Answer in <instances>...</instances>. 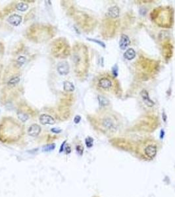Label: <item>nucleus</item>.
I'll return each mask as SVG.
<instances>
[{
  "instance_id": "6e6552de",
  "label": "nucleus",
  "mask_w": 175,
  "mask_h": 197,
  "mask_svg": "<svg viewBox=\"0 0 175 197\" xmlns=\"http://www.w3.org/2000/svg\"><path fill=\"white\" fill-rule=\"evenodd\" d=\"M130 40L127 35L125 34H123L121 35V39L119 41V47L122 50L126 49V47L130 45Z\"/></svg>"
},
{
  "instance_id": "b1692460",
  "label": "nucleus",
  "mask_w": 175,
  "mask_h": 197,
  "mask_svg": "<svg viewBox=\"0 0 175 197\" xmlns=\"http://www.w3.org/2000/svg\"><path fill=\"white\" fill-rule=\"evenodd\" d=\"M88 40H90V41H94V42H96V43H98L99 44H100L101 45H102L103 46V47H105V45H104V43H102V42H101V41H97V40H95V39H88Z\"/></svg>"
},
{
  "instance_id": "20e7f679",
  "label": "nucleus",
  "mask_w": 175,
  "mask_h": 197,
  "mask_svg": "<svg viewBox=\"0 0 175 197\" xmlns=\"http://www.w3.org/2000/svg\"><path fill=\"white\" fill-rule=\"evenodd\" d=\"M39 120L42 125H53L55 123V119L52 116L47 114H43L40 115Z\"/></svg>"
},
{
  "instance_id": "2eb2a0df",
  "label": "nucleus",
  "mask_w": 175,
  "mask_h": 197,
  "mask_svg": "<svg viewBox=\"0 0 175 197\" xmlns=\"http://www.w3.org/2000/svg\"><path fill=\"white\" fill-rule=\"evenodd\" d=\"M19 81H20L19 76H15V77H12V78L8 81L7 84L8 85H9V86H14V85L17 84Z\"/></svg>"
},
{
  "instance_id": "a211bd4d",
  "label": "nucleus",
  "mask_w": 175,
  "mask_h": 197,
  "mask_svg": "<svg viewBox=\"0 0 175 197\" xmlns=\"http://www.w3.org/2000/svg\"><path fill=\"white\" fill-rule=\"evenodd\" d=\"M85 142L87 147L90 148L93 146V142H94V139H92V137H87L85 140Z\"/></svg>"
},
{
  "instance_id": "f03ea898",
  "label": "nucleus",
  "mask_w": 175,
  "mask_h": 197,
  "mask_svg": "<svg viewBox=\"0 0 175 197\" xmlns=\"http://www.w3.org/2000/svg\"><path fill=\"white\" fill-rule=\"evenodd\" d=\"M102 125L106 129L111 131L117 129L116 122L114 120V119H112L111 117H106V118L103 119L102 121Z\"/></svg>"
},
{
  "instance_id": "dca6fc26",
  "label": "nucleus",
  "mask_w": 175,
  "mask_h": 197,
  "mask_svg": "<svg viewBox=\"0 0 175 197\" xmlns=\"http://www.w3.org/2000/svg\"><path fill=\"white\" fill-rule=\"evenodd\" d=\"M55 148V144L54 143L46 144V145L43 146V151L44 152H50L54 150Z\"/></svg>"
},
{
  "instance_id": "9d476101",
  "label": "nucleus",
  "mask_w": 175,
  "mask_h": 197,
  "mask_svg": "<svg viewBox=\"0 0 175 197\" xmlns=\"http://www.w3.org/2000/svg\"><path fill=\"white\" fill-rule=\"evenodd\" d=\"M108 14L111 18H117L119 15V9L117 6H114V7L109 8L108 11Z\"/></svg>"
},
{
  "instance_id": "f8f14e48",
  "label": "nucleus",
  "mask_w": 175,
  "mask_h": 197,
  "mask_svg": "<svg viewBox=\"0 0 175 197\" xmlns=\"http://www.w3.org/2000/svg\"><path fill=\"white\" fill-rule=\"evenodd\" d=\"M136 56V52L133 49H129L126 51L124 54V56L126 59L132 60Z\"/></svg>"
},
{
  "instance_id": "423d86ee",
  "label": "nucleus",
  "mask_w": 175,
  "mask_h": 197,
  "mask_svg": "<svg viewBox=\"0 0 175 197\" xmlns=\"http://www.w3.org/2000/svg\"><path fill=\"white\" fill-rule=\"evenodd\" d=\"M98 85L100 87H102V89H111L113 86L112 81L111 80V79L108 78V77H102V78L100 79Z\"/></svg>"
},
{
  "instance_id": "393cba45",
  "label": "nucleus",
  "mask_w": 175,
  "mask_h": 197,
  "mask_svg": "<svg viewBox=\"0 0 175 197\" xmlns=\"http://www.w3.org/2000/svg\"><path fill=\"white\" fill-rule=\"evenodd\" d=\"M66 149V154H69L71 152V147L69 146H67V147L65 148Z\"/></svg>"
},
{
  "instance_id": "1a4fd4ad",
  "label": "nucleus",
  "mask_w": 175,
  "mask_h": 197,
  "mask_svg": "<svg viewBox=\"0 0 175 197\" xmlns=\"http://www.w3.org/2000/svg\"><path fill=\"white\" fill-rule=\"evenodd\" d=\"M141 96H142V97L143 98V100H144V101L145 102V103L146 104L147 106H150V107L151 106H153L154 102H153L152 100L149 98L148 93H147V92L145 91V90H144V91H142V93H141Z\"/></svg>"
},
{
  "instance_id": "4468645a",
  "label": "nucleus",
  "mask_w": 175,
  "mask_h": 197,
  "mask_svg": "<svg viewBox=\"0 0 175 197\" xmlns=\"http://www.w3.org/2000/svg\"><path fill=\"white\" fill-rule=\"evenodd\" d=\"M16 9L19 11L24 12L28 9V5L26 3H24V2H20L17 5Z\"/></svg>"
},
{
  "instance_id": "5701e85b",
  "label": "nucleus",
  "mask_w": 175,
  "mask_h": 197,
  "mask_svg": "<svg viewBox=\"0 0 175 197\" xmlns=\"http://www.w3.org/2000/svg\"><path fill=\"white\" fill-rule=\"evenodd\" d=\"M65 143H66V141H63V143L61 144V147H60V149H59V152H60V153H61V152H62L63 150H64Z\"/></svg>"
},
{
  "instance_id": "7ed1b4c3",
  "label": "nucleus",
  "mask_w": 175,
  "mask_h": 197,
  "mask_svg": "<svg viewBox=\"0 0 175 197\" xmlns=\"http://www.w3.org/2000/svg\"><path fill=\"white\" fill-rule=\"evenodd\" d=\"M57 70L59 74L61 76L67 75L69 72V65L66 61H62L59 62L57 66Z\"/></svg>"
},
{
  "instance_id": "4be33fe9",
  "label": "nucleus",
  "mask_w": 175,
  "mask_h": 197,
  "mask_svg": "<svg viewBox=\"0 0 175 197\" xmlns=\"http://www.w3.org/2000/svg\"><path fill=\"white\" fill-rule=\"evenodd\" d=\"M51 131L53 132V133H60L62 131V130L59 128H55V127H53V128H52L51 129Z\"/></svg>"
},
{
  "instance_id": "0eeeda50",
  "label": "nucleus",
  "mask_w": 175,
  "mask_h": 197,
  "mask_svg": "<svg viewBox=\"0 0 175 197\" xmlns=\"http://www.w3.org/2000/svg\"><path fill=\"white\" fill-rule=\"evenodd\" d=\"M40 132L41 127L36 123L31 125L28 129V134L32 137H36L40 133Z\"/></svg>"
},
{
  "instance_id": "9b49d317",
  "label": "nucleus",
  "mask_w": 175,
  "mask_h": 197,
  "mask_svg": "<svg viewBox=\"0 0 175 197\" xmlns=\"http://www.w3.org/2000/svg\"><path fill=\"white\" fill-rule=\"evenodd\" d=\"M75 85L73 83L69 81H65L63 82V89L66 92H73L75 91Z\"/></svg>"
},
{
  "instance_id": "aec40b11",
  "label": "nucleus",
  "mask_w": 175,
  "mask_h": 197,
  "mask_svg": "<svg viewBox=\"0 0 175 197\" xmlns=\"http://www.w3.org/2000/svg\"><path fill=\"white\" fill-rule=\"evenodd\" d=\"M76 149H77V152L80 155H83V151H84V148H83V146H81V145H78V146H77V148H76Z\"/></svg>"
},
{
  "instance_id": "f3484780",
  "label": "nucleus",
  "mask_w": 175,
  "mask_h": 197,
  "mask_svg": "<svg viewBox=\"0 0 175 197\" xmlns=\"http://www.w3.org/2000/svg\"><path fill=\"white\" fill-rule=\"evenodd\" d=\"M98 100L101 106H106L109 104L108 100L103 96H98Z\"/></svg>"
},
{
  "instance_id": "6ab92c4d",
  "label": "nucleus",
  "mask_w": 175,
  "mask_h": 197,
  "mask_svg": "<svg viewBox=\"0 0 175 197\" xmlns=\"http://www.w3.org/2000/svg\"><path fill=\"white\" fill-rule=\"evenodd\" d=\"M26 61V58L23 56H20L17 59V63L18 64V66H21Z\"/></svg>"
},
{
  "instance_id": "39448f33",
  "label": "nucleus",
  "mask_w": 175,
  "mask_h": 197,
  "mask_svg": "<svg viewBox=\"0 0 175 197\" xmlns=\"http://www.w3.org/2000/svg\"><path fill=\"white\" fill-rule=\"evenodd\" d=\"M7 21L13 26H17L22 22V16L17 14H13L9 16Z\"/></svg>"
},
{
  "instance_id": "412c9836",
  "label": "nucleus",
  "mask_w": 175,
  "mask_h": 197,
  "mask_svg": "<svg viewBox=\"0 0 175 197\" xmlns=\"http://www.w3.org/2000/svg\"><path fill=\"white\" fill-rule=\"evenodd\" d=\"M81 116H79V115H77L75 117V118H74V122H75V123H79L80 121H81Z\"/></svg>"
},
{
  "instance_id": "f257e3e1",
  "label": "nucleus",
  "mask_w": 175,
  "mask_h": 197,
  "mask_svg": "<svg viewBox=\"0 0 175 197\" xmlns=\"http://www.w3.org/2000/svg\"><path fill=\"white\" fill-rule=\"evenodd\" d=\"M157 146L153 142H149V143L144 144L143 152H144V156L147 158L150 159L153 158L157 154Z\"/></svg>"
},
{
  "instance_id": "ddd939ff",
  "label": "nucleus",
  "mask_w": 175,
  "mask_h": 197,
  "mask_svg": "<svg viewBox=\"0 0 175 197\" xmlns=\"http://www.w3.org/2000/svg\"><path fill=\"white\" fill-rule=\"evenodd\" d=\"M17 117L21 121H22V122H25V121L28 120L29 118L28 115L26 113L22 112V111H18Z\"/></svg>"
}]
</instances>
